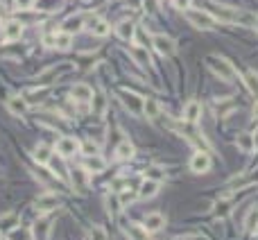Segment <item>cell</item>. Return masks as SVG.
Wrapping results in <instances>:
<instances>
[{
	"mask_svg": "<svg viewBox=\"0 0 258 240\" xmlns=\"http://www.w3.org/2000/svg\"><path fill=\"white\" fill-rule=\"evenodd\" d=\"M175 5L179 9H188V5H190V0H175Z\"/></svg>",
	"mask_w": 258,
	"mask_h": 240,
	"instance_id": "40",
	"label": "cell"
},
{
	"mask_svg": "<svg viewBox=\"0 0 258 240\" xmlns=\"http://www.w3.org/2000/svg\"><path fill=\"white\" fill-rule=\"evenodd\" d=\"M36 9H41V12H57V9H61L63 0H36Z\"/></svg>",
	"mask_w": 258,
	"mask_h": 240,
	"instance_id": "26",
	"label": "cell"
},
{
	"mask_svg": "<svg viewBox=\"0 0 258 240\" xmlns=\"http://www.w3.org/2000/svg\"><path fill=\"white\" fill-rule=\"evenodd\" d=\"M125 233L129 235V240H149L147 238V231L143 229V224H127L125 226Z\"/></svg>",
	"mask_w": 258,
	"mask_h": 240,
	"instance_id": "22",
	"label": "cell"
},
{
	"mask_svg": "<svg viewBox=\"0 0 258 240\" xmlns=\"http://www.w3.org/2000/svg\"><path fill=\"white\" fill-rule=\"evenodd\" d=\"M63 32H68V34H75V32H79L81 27H84V14H77V16H68L66 21H63Z\"/></svg>",
	"mask_w": 258,
	"mask_h": 240,
	"instance_id": "17",
	"label": "cell"
},
{
	"mask_svg": "<svg viewBox=\"0 0 258 240\" xmlns=\"http://www.w3.org/2000/svg\"><path fill=\"white\" fill-rule=\"evenodd\" d=\"M244 84H247V89L251 91V95L258 100V72L256 70H249L247 75H244Z\"/></svg>",
	"mask_w": 258,
	"mask_h": 240,
	"instance_id": "27",
	"label": "cell"
},
{
	"mask_svg": "<svg viewBox=\"0 0 258 240\" xmlns=\"http://www.w3.org/2000/svg\"><path fill=\"white\" fill-rule=\"evenodd\" d=\"M253 149H256V152H258V131H256V134H253Z\"/></svg>",
	"mask_w": 258,
	"mask_h": 240,
	"instance_id": "41",
	"label": "cell"
},
{
	"mask_svg": "<svg viewBox=\"0 0 258 240\" xmlns=\"http://www.w3.org/2000/svg\"><path fill=\"white\" fill-rule=\"evenodd\" d=\"M0 240H3V233H0Z\"/></svg>",
	"mask_w": 258,
	"mask_h": 240,
	"instance_id": "45",
	"label": "cell"
},
{
	"mask_svg": "<svg viewBox=\"0 0 258 240\" xmlns=\"http://www.w3.org/2000/svg\"><path fill=\"white\" fill-rule=\"evenodd\" d=\"M145 177H147V179H156V181H161L163 172H161V168H149V170L145 172Z\"/></svg>",
	"mask_w": 258,
	"mask_h": 240,
	"instance_id": "35",
	"label": "cell"
},
{
	"mask_svg": "<svg viewBox=\"0 0 258 240\" xmlns=\"http://www.w3.org/2000/svg\"><path fill=\"white\" fill-rule=\"evenodd\" d=\"M89 30H91V34H95V36H107L111 27H109V23L102 21V18H91V21H89Z\"/></svg>",
	"mask_w": 258,
	"mask_h": 240,
	"instance_id": "19",
	"label": "cell"
},
{
	"mask_svg": "<svg viewBox=\"0 0 258 240\" xmlns=\"http://www.w3.org/2000/svg\"><path fill=\"white\" fill-rule=\"evenodd\" d=\"M21 34H23V23L21 21H7L3 25V41H7V43H12V41H16V39H21Z\"/></svg>",
	"mask_w": 258,
	"mask_h": 240,
	"instance_id": "5",
	"label": "cell"
},
{
	"mask_svg": "<svg viewBox=\"0 0 258 240\" xmlns=\"http://www.w3.org/2000/svg\"><path fill=\"white\" fill-rule=\"evenodd\" d=\"M107 168V161H104L100 154H91V156L84 158V170L86 172H102Z\"/></svg>",
	"mask_w": 258,
	"mask_h": 240,
	"instance_id": "15",
	"label": "cell"
},
{
	"mask_svg": "<svg viewBox=\"0 0 258 240\" xmlns=\"http://www.w3.org/2000/svg\"><path fill=\"white\" fill-rule=\"evenodd\" d=\"M120 100L125 102V107L129 109L131 113H140V111H143V100H140L136 93H129V91H122V93H120Z\"/></svg>",
	"mask_w": 258,
	"mask_h": 240,
	"instance_id": "11",
	"label": "cell"
},
{
	"mask_svg": "<svg viewBox=\"0 0 258 240\" xmlns=\"http://www.w3.org/2000/svg\"><path fill=\"white\" fill-rule=\"evenodd\" d=\"M253 118L258 120V100H256V104H253Z\"/></svg>",
	"mask_w": 258,
	"mask_h": 240,
	"instance_id": "43",
	"label": "cell"
},
{
	"mask_svg": "<svg viewBox=\"0 0 258 240\" xmlns=\"http://www.w3.org/2000/svg\"><path fill=\"white\" fill-rule=\"evenodd\" d=\"M143 113L149 118V120H154V118H158V116H161V104H158L154 98L143 100Z\"/></svg>",
	"mask_w": 258,
	"mask_h": 240,
	"instance_id": "20",
	"label": "cell"
},
{
	"mask_svg": "<svg viewBox=\"0 0 258 240\" xmlns=\"http://www.w3.org/2000/svg\"><path fill=\"white\" fill-rule=\"evenodd\" d=\"M70 179H72V184H75V188L79 190V193H84V190L89 188V181H86V172L84 170H72Z\"/></svg>",
	"mask_w": 258,
	"mask_h": 240,
	"instance_id": "24",
	"label": "cell"
},
{
	"mask_svg": "<svg viewBox=\"0 0 258 240\" xmlns=\"http://www.w3.org/2000/svg\"><path fill=\"white\" fill-rule=\"evenodd\" d=\"M134 152L136 149H134V145H131L129 140H122V143L116 147V156L122 158V161H129V158L134 156Z\"/></svg>",
	"mask_w": 258,
	"mask_h": 240,
	"instance_id": "23",
	"label": "cell"
},
{
	"mask_svg": "<svg viewBox=\"0 0 258 240\" xmlns=\"http://www.w3.org/2000/svg\"><path fill=\"white\" fill-rule=\"evenodd\" d=\"M79 149L86 154V156H91V154H98V145H95V143H91V140H86V143L81 145Z\"/></svg>",
	"mask_w": 258,
	"mask_h": 240,
	"instance_id": "34",
	"label": "cell"
},
{
	"mask_svg": "<svg viewBox=\"0 0 258 240\" xmlns=\"http://www.w3.org/2000/svg\"><path fill=\"white\" fill-rule=\"evenodd\" d=\"M215 16L220 18V21H226V23L238 21V14L231 12V9H226L224 5H215Z\"/></svg>",
	"mask_w": 258,
	"mask_h": 240,
	"instance_id": "28",
	"label": "cell"
},
{
	"mask_svg": "<svg viewBox=\"0 0 258 240\" xmlns=\"http://www.w3.org/2000/svg\"><path fill=\"white\" fill-rule=\"evenodd\" d=\"M145 9H149V12H156V0H143Z\"/></svg>",
	"mask_w": 258,
	"mask_h": 240,
	"instance_id": "39",
	"label": "cell"
},
{
	"mask_svg": "<svg viewBox=\"0 0 258 240\" xmlns=\"http://www.w3.org/2000/svg\"><path fill=\"white\" fill-rule=\"evenodd\" d=\"M14 3H16L18 9H30V7H34L36 0H14Z\"/></svg>",
	"mask_w": 258,
	"mask_h": 240,
	"instance_id": "37",
	"label": "cell"
},
{
	"mask_svg": "<svg viewBox=\"0 0 258 240\" xmlns=\"http://www.w3.org/2000/svg\"><path fill=\"white\" fill-rule=\"evenodd\" d=\"M120 206H122L120 197H116V195H107V211H109V215H118Z\"/></svg>",
	"mask_w": 258,
	"mask_h": 240,
	"instance_id": "31",
	"label": "cell"
},
{
	"mask_svg": "<svg viewBox=\"0 0 258 240\" xmlns=\"http://www.w3.org/2000/svg\"><path fill=\"white\" fill-rule=\"evenodd\" d=\"M116 32H118V36H120L122 41H134L136 25L131 21H122V23H118V25H116Z\"/></svg>",
	"mask_w": 258,
	"mask_h": 240,
	"instance_id": "18",
	"label": "cell"
},
{
	"mask_svg": "<svg viewBox=\"0 0 258 240\" xmlns=\"http://www.w3.org/2000/svg\"><path fill=\"white\" fill-rule=\"evenodd\" d=\"M18 224H21V220H18L16 213H5V215H0V233H3V235L16 231Z\"/></svg>",
	"mask_w": 258,
	"mask_h": 240,
	"instance_id": "12",
	"label": "cell"
},
{
	"mask_svg": "<svg viewBox=\"0 0 258 240\" xmlns=\"http://www.w3.org/2000/svg\"><path fill=\"white\" fill-rule=\"evenodd\" d=\"M235 145H238L242 152H253V134H238V138H235Z\"/></svg>",
	"mask_w": 258,
	"mask_h": 240,
	"instance_id": "25",
	"label": "cell"
},
{
	"mask_svg": "<svg viewBox=\"0 0 258 240\" xmlns=\"http://www.w3.org/2000/svg\"><path fill=\"white\" fill-rule=\"evenodd\" d=\"M152 43H154V48H156L158 52L163 54V57H170V54H175V41H172L170 36L156 34V36L152 39Z\"/></svg>",
	"mask_w": 258,
	"mask_h": 240,
	"instance_id": "7",
	"label": "cell"
},
{
	"mask_svg": "<svg viewBox=\"0 0 258 240\" xmlns=\"http://www.w3.org/2000/svg\"><path fill=\"white\" fill-rule=\"evenodd\" d=\"M199 116H202V104L197 100H188L184 107V120L186 122H197Z\"/></svg>",
	"mask_w": 258,
	"mask_h": 240,
	"instance_id": "13",
	"label": "cell"
},
{
	"mask_svg": "<svg viewBox=\"0 0 258 240\" xmlns=\"http://www.w3.org/2000/svg\"><path fill=\"white\" fill-rule=\"evenodd\" d=\"M177 240H202V238H197V235H186V238H177Z\"/></svg>",
	"mask_w": 258,
	"mask_h": 240,
	"instance_id": "42",
	"label": "cell"
},
{
	"mask_svg": "<svg viewBox=\"0 0 258 240\" xmlns=\"http://www.w3.org/2000/svg\"><path fill=\"white\" fill-rule=\"evenodd\" d=\"M208 168H211V156H208L206 152H195L193 158H190V170L197 172V175H202V172H206Z\"/></svg>",
	"mask_w": 258,
	"mask_h": 240,
	"instance_id": "6",
	"label": "cell"
},
{
	"mask_svg": "<svg viewBox=\"0 0 258 240\" xmlns=\"http://www.w3.org/2000/svg\"><path fill=\"white\" fill-rule=\"evenodd\" d=\"M163 224H165V217H163L161 213H149V215H145V220H143V229L147 231V233L161 231Z\"/></svg>",
	"mask_w": 258,
	"mask_h": 240,
	"instance_id": "9",
	"label": "cell"
},
{
	"mask_svg": "<svg viewBox=\"0 0 258 240\" xmlns=\"http://www.w3.org/2000/svg\"><path fill=\"white\" fill-rule=\"evenodd\" d=\"M244 226H247L249 231H256V229H258V206L249 211L247 220H244Z\"/></svg>",
	"mask_w": 258,
	"mask_h": 240,
	"instance_id": "32",
	"label": "cell"
},
{
	"mask_svg": "<svg viewBox=\"0 0 258 240\" xmlns=\"http://www.w3.org/2000/svg\"><path fill=\"white\" fill-rule=\"evenodd\" d=\"M206 63H208V68H211V70L215 72V75L220 77V79H224V82H233L235 77H238L235 68L231 66V61H226L224 57L211 54V57H206Z\"/></svg>",
	"mask_w": 258,
	"mask_h": 240,
	"instance_id": "1",
	"label": "cell"
},
{
	"mask_svg": "<svg viewBox=\"0 0 258 240\" xmlns=\"http://www.w3.org/2000/svg\"><path fill=\"white\" fill-rule=\"evenodd\" d=\"M91 240H109L107 231H104L102 226H93V229H91Z\"/></svg>",
	"mask_w": 258,
	"mask_h": 240,
	"instance_id": "33",
	"label": "cell"
},
{
	"mask_svg": "<svg viewBox=\"0 0 258 240\" xmlns=\"http://www.w3.org/2000/svg\"><path fill=\"white\" fill-rule=\"evenodd\" d=\"M61 204V199L57 197L54 193H45V195H41L39 199L34 202V206H36V211L39 213H50V211H54V208Z\"/></svg>",
	"mask_w": 258,
	"mask_h": 240,
	"instance_id": "4",
	"label": "cell"
},
{
	"mask_svg": "<svg viewBox=\"0 0 258 240\" xmlns=\"http://www.w3.org/2000/svg\"><path fill=\"white\" fill-rule=\"evenodd\" d=\"M54 147H57V154L61 158H68V156H72V154L77 152V149L81 147L79 145V140L77 138H70V136H61V138L57 140V145H54Z\"/></svg>",
	"mask_w": 258,
	"mask_h": 240,
	"instance_id": "3",
	"label": "cell"
},
{
	"mask_svg": "<svg viewBox=\"0 0 258 240\" xmlns=\"http://www.w3.org/2000/svg\"><path fill=\"white\" fill-rule=\"evenodd\" d=\"M129 54L140 63V66H149V61H152V59H149L147 48H143V45H134V48L129 50Z\"/></svg>",
	"mask_w": 258,
	"mask_h": 240,
	"instance_id": "21",
	"label": "cell"
},
{
	"mask_svg": "<svg viewBox=\"0 0 258 240\" xmlns=\"http://www.w3.org/2000/svg\"><path fill=\"white\" fill-rule=\"evenodd\" d=\"M50 156H52V152H50V147H45V145H39V147L34 149V161L36 163H48Z\"/></svg>",
	"mask_w": 258,
	"mask_h": 240,
	"instance_id": "30",
	"label": "cell"
},
{
	"mask_svg": "<svg viewBox=\"0 0 258 240\" xmlns=\"http://www.w3.org/2000/svg\"><path fill=\"white\" fill-rule=\"evenodd\" d=\"M70 95L75 102H91V100H93V89H91L89 84H84V82H79V84L72 86Z\"/></svg>",
	"mask_w": 258,
	"mask_h": 240,
	"instance_id": "10",
	"label": "cell"
},
{
	"mask_svg": "<svg viewBox=\"0 0 258 240\" xmlns=\"http://www.w3.org/2000/svg\"><path fill=\"white\" fill-rule=\"evenodd\" d=\"M95 113H102L104 111V104H107V100H104V95H95Z\"/></svg>",
	"mask_w": 258,
	"mask_h": 240,
	"instance_id": "36",
	"label": "cell"
},
{
	"mask_svg": "<svg viewBox=\"0 0 258 240\" xmlns=\"http://www.w3.org/2000/svg\"><path fill=\"white\" fill-rule=\"evenodd\" d=\"M3 16H5V5L0 3V18H3Z\"/></svg>",
	"mask_w": 258,
	"mask_h": 240,
	"instance_id": "44",
	"label": "cell"
},
{
	"mask_svg": "<svg viewBox=\"0 0 258 240\" xmlns=\"http://www.w3.org/2000/svg\"><path fill=\"white\" fill-rule=\"evenodd\" d=\"M72 43V34H68V32H61V34H54V48L59 50H68Z\"/></svg>",
	"mask_w": 258,
	"mask_h": 240,
	"instance_id": "29",
	"label": "cell"
},
{
	"mask_svg": "<svg viewBox=\"0 0 258 240\" xmlns=\"http://www.w3.org/2000/svg\"><path fill=\"white\" fill-rule=\"evenodd\" d=\"M36 175H41V179H43V181H48V184H50V181H52V175H50V172L45 170V168H36Z\"/></svg>",
	"mask_w": 258,
	"mask_h": 240,
	"instance_id": "38",
	"label": "cell"
},
{
	"mask_svg": "<svg viewBox=\"0 0 258 240\" xmlns=\"http://www.w3.org/2000/svg\"><path fill=\"white\" fill-rule=\"evenodd\" d=\"M50 229H52L50 220H48V217H41V220H36L34 226H32V235H34L36 240H48Z\"/></svg>",
	"mask_w": 258,
	"mask_h": 240,
	"instance_id": "14",
	"label": "cell"
},
{
	"mask_svg": "<svg viewBox=\"0 0 258 240\" xmlns=\"http://www.w3.org/2000/svg\"><path fill=\"white\" fill-rule=\"evenodd\" d=\"M5 107H7V111L12 113V116H23V113L27 111V107H30V102H27L23 95H12Z\"/></svg>",
	"mask_w": 258,
	"mask_h": 240,
	"instance_id": "8",
	"label": "cell"
},
{
	"mask_svg": "<svg viewBox=\"0 0 258 240\" xmlns=\"http://www.w3.org/2000/svg\"><path fill=\"white\" fill-rule=\"evenodd\" d=\"M184 18L190 25L199 27V30H213L215 27V16L211 12H202V9H184Z\"/></svg>",
	"mask_w": 258,
	"mask_h": 240,
	"instance_id": "2",
	"label": "cell"
},
{
	"mask_svg": "<svg viewBox=\"0 0 258 240\" xmlns=\"http://www.w3.org/2000/svg\"><path fill=\"white\" fill-rule=\"evenodd\" d=\"M158 181L156 179H147L145 177V181L140 184V188H138V197H143V199H149V197H154V195L158 193Z\"/></svg>",
	"mask_w": 258,
	"mask_h": 240,
	"instance_id": "16",
	"label": "cell"
}]
</instances>
